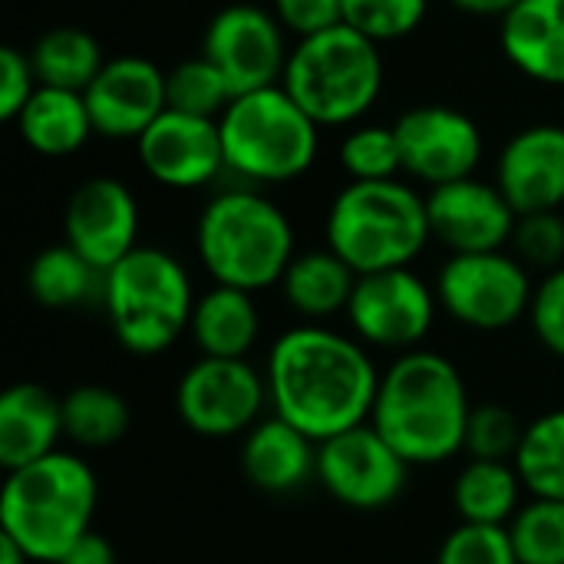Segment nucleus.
<instances>
[{"instance_id": "37", "label": "nucleus", "mask_w": 564, "mask_h": 564, "mask_svg": "<svg viewBox=\"0 0 564 564\" xmlns=\"http://www.w3.org/2000/svg\"><path fill=\"white\" fill-rule=\"evenodd\" d=\"M516 258L525 268H542L545 274L564 264V218L558 212L519 215L512 231Z\"/></svg>"}, {"instance_id": "30", "label": "nucleus", "mask_w": 564, "mask_h": 564, "mask_svg": "<svg viewBox=\"0 0 564 564\" xmlns=\"http://www.w3.org/2000/svg\"><path fill=\"white\" fill-rule=\"evenodd\" d=\"M516 469L532 499L564 502V410L542 413L525 426Z\"/></svg>"}, {"instance_id": "15", "label": "nucleus", "mask_w": 564, "mask_h": 564, "mask_svg": "<svg viewBox=\"0 0 564 564\" xmlns=\"http://www.w3.org/2000/svg\"><path fill=\"white\" fill-rule=\"evenodd\" d=\"M66 245L99 274L139 248V202L119 178L83 182L63 212Z\"/></svg>"}, {"instance_id": "22", "label": "nucleus", "mask_w": 564, "mask_h": 564, "mask_svg": "<svg viewBox=\"0 0 564 564\" xmlns=\"http://www.w3.org/2000/svg\"><path fill=\"white\" fill-rule=\"evenodd\" d=\"M502 50L525 76L564 86V0H522L502 17Z\"/></svg>"}, {"instance_id": "11", "label": "nucleus", "mask_w": 564, "mask_h": 564, "mask_svg": "<svg viewBox=\"0 0 564 564\" xmlns=\"http://www.w3.org/2000/svg\"><path fill=\"white\" fill-rule=\"evenodd\" d=\"M436 311V288H430L413 268H393L357 278L347 324L370 350L410 354L430 337Z\"/></svg>"}, {"instance_id": "39", "label": "nucleus", "mask_w": 564, "mask_h": 564, "mask_svg": "<svg viewBox=\"0 0 564 564\" xmlns=\"http://www.w3.org/2000/svg\"><path fill=\"white\" fill-rule=\"evenodd\" d=\"M40 79L30 63V53L23 56L17 46L0 50V119H17L30 96L36 93Z\"/></svg>"}, {"instance_id": "26", "label": "nucleus", "mask_w": 564, "mask_h": 564, "mask_svg": "<svg viewBox=\"0 0 564 564\" xmlns=\"http://www.w3.org/2000/svg\"><path fill=\"white\" fill-rule=\"evenodd\" d=\"M525 482L516 463L469 459L453 482V506L459 522L473 525H509L522 509Z\"/></svg>"}, {"instance_id": "18", "label": "nucleus", "mask_w": 564, "mask_h": 564, "mask_svg": "<svg viewBox=\"0 0 564 564\" xmlns=\"http://www.w3.org/2000/svg\"><path fill=\"white\" fill-rule=\"evenodd\" d=\"M93 129L106 139H139L165 109V73L145 56L106 59L99 76L83 93Z\"/></svg>"}, {"instance_id": "34", "label": "nucleus", "mask_w": 564, "mask_h": 564, "mask_svg": "<svg viewBox=\"0 0 564 564\" xmlns=\"http://www.w3.org/2000/svg\"><path fill=\"white\" fill-rule=\"evenodd\" d=\"M522 436H525V423L509 406H502V403H479L469 413L463 453H469V459L516 463Z\"/></svg>"}, {"instance_id": "4", "label": "nucleus", "mask_w": 564, "mask_h": 564, "mask_svg": "<svg viewBox=\"0 0 564 564\" xmlns=\"http://www.w3.org/2000/svg\"><path fill=\"white\" fill-rule=\"evenodd\" d=\"M195 251L215 284L251 294L281 284L297 254L291 218L251 188L221 192L205 205L195 228Z\"/></svg>"}, {"instance_id": "31", "label": "nucleus", "mask_w": 564, "mask_h": 564, "mask_svg": "<svg viewBox=\"0 0 564 564\" xmlns=\"http://www.w3.org/2000/svg\"><path fill=\"white\" fill-rule=\"evenodd\" d=\"M165 96H169V109L202 116V119H221V112L235 99L228 79L205 56L185 59L175 69H169L165 73Z\"/></svg>"}, {"instance_id": "41", "label": "nucleus", "mask_w": 564, "mask_h": 564, "mask_svg": "<svg viewBox=\"0 0 564 564\" xmlns=\"http://www.w3.org/2000/svg\"><path fill=\"white\" fill-rule=\"evenodd\" d=\"M56 564H116V549L106 535L99 532H86L79 542H73L63 558Z\"/></svg>"}, {"instance_id": "20", "label": "nucleus", "mask_w": 564, "mask_h": 564, "mask_svg": "<svg viewBox=\"0 0 564 564\" xmlns=\"http://www.w3.org/2000/svg\"><path fill=\"white\" fill-rule=\"evenodd\" d=\"M241 473L258 492H297L301 486L317 479V443L278 413H271L245 433Z\"/></svg>"}, {"instance_id": "10", "label": "nucleus", "mask_w": 564, "mask_h": 564, "mask_svg": "<svg viewBox=\"0 0 564 564\" xmlns=\"http://www.w3.org/2000/svg\"><path fill=\"white\" fill-rule=\"evenodd\" d=\"M268 380L248 360L198 357L175 383V413L202 440L245 436L264 420Z\"/></svg>"}, {"instance_id": "19", "label": "nucleus", "mask_w": 564, "mask_h": 564, "mask_svg": "<svg viewBox=\"0 0 564 564\" xmlns=\"http://www.w3.org/2000/svg\"><path fill=\"white\" fill-rule=\"evenodd\" d=\"M496 185L519 215L564 205V126H529L499 155Z\"/></svg>"}, {"instance_id": "27", "label": "nucleus", "mask_w": 564, "mask_h": 564, "mask_svg": "<svg viewBox=\"0 0 564 564\" xmlns=\"http://www.w3.org/2000/svg\"><path fill=\"white\" fill-rule=\"evenodd\" d=\"M30 63L36 69L40 86H56L73 93H86L89 83L106 66L99 43L79 26L46 30L30 50Z\"/></svg>"}, {"instance_id": "6", "label": "nucleus", "mask_w": 564, "mask_h": 564, "mask_svg": "<svg viewBox=\"0 0 564 564\" xmlns=\"http://www.w3.org/2000/svg\"><path fill=\"white\" fill-rule=\"evenodd\" d=\"M430 238L426 198L397 178L350 182L327 212V248L357 274L410 268Z\"/></svg>"}, {"instance_id": "24", "label": "nucleus", "mask_w": 564, "mask_h": 564, "mask_svg": "<svg viewBox=\"0 0 564 564\" xmlns=\"http://www.w3.org/2000/svg\"><path fill=\"white\" fill-rule=\"evenodd\" d=\"M357 278L360 274L340 254H334L330 248H317L294 254L278 288L294 314L311 324H321L337 314H347Z\"/></svg>"}, {"instance_id": "8", "label": "nucleus", "mask_w": 564, "mask_h": 564, "mask_svg": "<svg viewBox=\"0 0 564 564\" xmlns=\"http://www.w3.org/2000/svg\"><path fill=\"white\" fill-rule=\"evenodd\" d=\"M218 129L225 165L248 182H291L317 159V122L284 86L235 96Z\"/></svg>"}, {"instance_id": "25", "label": "nucleus", "mask_w": 564, "mask_h": 564, "mask_svg": "<svg viewBox=\"0 0 564 564\" xmlns=\"http://www.w3.org/2000/svg\"><path fill=\"white\" fill-rule=\"evenodd\" d=\"M13 122L20 129V139L33 152L53 155V159L73 155L96 132L86 96L73 89H56V86H36V93L30 96V102Z\"/></svg>"}, {"instance_id": "14", "label": "nucleus", "mask_w": 564, "mask_h": 564, "mask_svg": "<svg viewBox=\"0 0 564 564\" xmlns=\"http://www.w3.org/2000/svg\"><path fill=\"white\" fill-rule=\"evenodd\" d=\"M393 129L403 152V172L430 188L469 178L482 159V132L459 109L416 106L406 109Z\"/></svg>"}, {"instance_id": "12", "label": "nucleus", "mask_w": 564, "mask_h": 564, "mask_svg": "<svg viewBox=\"0 0 564 564\" xmlns=\"http://www.w3.org/2000/svg\"><path fill=\"white\" fill-rule=\"evenodd\" d=\"M410 469L413 466L373 430V423L317 443V482L330 499L357 512H377L397 502Z\"/></svg>"}, {"instance_id": "32", "label": "nucleus", "mask_w": 564, "mask_h": 564, "mask_svg": "<svg viewBox=\"0 0 564 564\" xmlns=\"http://www.w3.org/2000/svg\"><path fill=\"white\" fill-rule=\"evenodd\" d=\"M519 564H564V502L532 499L509 522Z\"/></svg>"}, {"instance_id": "5", "label": "nucleus", "mask_w": 564, "mask_h": 564, "mask_svg": "<svg viewBox=\"0 0 564 564\" xmlns=\"http://www.w3.org/2000/svg\"><path fill=\"white\" fill-rule=\"evenodd\" d=\"M99 297L116 344L132 357H159L175 347L198 301L182 261L145 245L102 274Z\"/></svg>"}, {"instance_id": "38", "label": "nucleus", "mask_w": 564, "mask_h": 564, "mask_svg": "<svg viewBox=\"0 0 564 564\" xmlns=\"http://www.w3.org/2000/svg\"><path fill=\"white\" fill-rule=\"evenodd\" d=\"M529 324L535 330V340L564 360V264L549 271L532 294L529 307Z\"/></svg>"}, {"instance_id": "43", "label": "nucleus", "mask_w": 564, "mask_h": 564, "mask_svg": "<svg viewBox=\"0 0 564 564\" xmlns=\"http://www.w3.org/2000/svg\"><path fill=\"white\" fill-rule=\"evenodd\" d=\"M0 564H33V558L10 535L0 532Z\"/></svg>"}, {"instance_id": "17", "label": "nucleus", "mask_w": 564, "mask_h": 564, "mask_svg": "<svg viewBox=\"0 0 564 564\" xmlns=\"http://www.w3.org/2000/svg\"><path fill=\"white\" fill-rule=\"evenodd\" d=\"M142 169L165 188H202L225 165V145L218 119L165 109L139 139Z\"/></svg>"}, {"instance_id": "23", "label": "nucleus", "mask_w": 564, "mask_h": 564, "mask_svg": "<svg viewBox=\"0 0 564 564\" xmlns=\"http://www.w3.org/2000/svg\"><path fill=\"white\" fill-rule=\"evenodd\" d=\"M188 334L202 357L248 360L261 337V311L251 291L215 284L198 294Z\"/></svg>"}, {"instance_id": "28", "label": "nucleus", "mask_w": 564, "mask_h": 564, "mask_svg": "<svg viewBox=\"0 0 564 564\" xmlns=\"http://www.w3.org/2000/svg\"><path fill=\"white\" fill-rule=\"evenodd\" d=\"M96 288H102V274L76 254L66 241L43 248L26 271V291L40 307L50 311H69L86 304Z\"/></svg>"}, {"instance_id": "21", "label": "nucleus", "mask_w": 564, "mask_h": 564, "mask_svg": "<svg viewBox=\"0 0 564 564\" xmlns=\"http://www.w3.org/2000/svg\"><path fill=\"white\" fill-rule=\"evenodd\" d=\"M63 397L43 383H13L0 397V466L7 473L59 449Z\"/></svg>"}, {"instance_id": "35", "label": "nucleus", "mask_w": 564, "mask_h": 564, "mask_svg": "<svg viewBox=\"0 0 564 564\" xmlns=\"http://www.w3.org/2000/svg\"><path fill=\"white\" fill-rule=\"evenodd\" d=\"M426 17V0H344V23L373 43L413 33Z\"/></svg>"}, {"instance_id": "16", "label": "nucleus", "mask_w": 564, "mask_h": 564, "mask_svg": "<svg viewBox=\"0 0 564 564\" xmlns=\"http://www.w3.org/2000/svg\"><path fill=\"white\" fill-rule=\"evenodd\" d=\"M430 231L453 254H482L502 251L512 245L519 212L509 205L499 185L479 178H459L430 188L426 195Z\"/></svg>"}, {"instance_id": "42", "label": "nucleus", "mask_w": 564, "mask_h": 564, "mask_svg": "<svg viewBox=\"0 0 564 564\" xmlns=\"http://www.w3.org/2000/svg\"><path fill=\"white\" fill-rule=\"evenodd\" d=\"M453 3L476 17H509L522 0H453Z\"/></svg>"}, {"instance_id": "2", "label": "nucleus", "mask_w": 564, "mask_h": 564, "mask_svg": "<svg viewBox=\"0 0 564 564\" xmlns=\"http://www.w3.org/2000/svg\"><path fill=\"white\" fill-rule=\"evenodd\" d=\"M473 400L459 367L436 350L397 354L380 373L370 423L410 463L440 466L463 453Z\"/></svg>"}, {"instance_id": "40", "label": "nucleus", "mask_w": 564, "mask_h": 564, "mask_svg": "<svg viewBox=\"0 0 564 564\" xmlns=\"http://www.w3.org/2000/svg\"><path fill=\"white\" fill-rule=\"evenodd\" d=\"M274 17L284 30L304 36H317L344 23V0H274Z\"/></svg>"}, {"instance_id": "7", "label": "nucleus", "mask_w": 564, "mask_h": 564, "mask_svg": "<svg viewBox=\"0 0 564 564\" xmlns=\"http://www.w3.org/2000/svg\"><path fill=\"white\" fill-rule=\"evenodd\" d=\"M281 86L317 126L360 119L383 89V59L373 40L347 23L304 36L291 56Z\"/></svg>"}, {"instance_id": "33", "label": "nucleus", "mask_w": 564, "mask_h": 564, "mask_svg": "<svg viewBox=\"0 0 564 564\" xmlns=\"http://www.w3.org/2000/svg\"><path fill=\"white\" fill-rule=\"evenodd\" d=\"M340 165L354 182H383L403 172V152L393 126H360L340 142Z\"/></svg>"}, {"instance_id": "9", "label": "nucleus", "mask_w": 564, "mask_h": 564, "mask_svg": "<svg viewBox=\"0 0 564 564\" xmlns=\"http://www.w3.org/2000/svg\"><path fill=\"white\" fill-rule=\"evenodd\" d=\"M535 284L529 268L506 251L449 254L436 278L440 307L463 327L496 334L529 317Z\"/></svg>"}, {"instance_id": "36", "label": "nucleus", "mask_w": 564, "mask_h": 564, "mask_svg": "<svg viewBox=\"0 0 564 564\" xmlns=\"http://www.w3.org/2000/svg\"><path fill=\"white\" fill-rule=\"evenodd\" d=\"M436 564H519L509 525L459 522L440 545Z\"/></svg>"}, {"instance_id": "13", "label": "nucleus", "mask_w": 564, "mask_h": 564, "mask_svg": "<svg viewBox=\"0 0 564 564\" xmlns=\"http://www.w3.org/2000/svg\"><path fill=\"white\" fill-rule=\"evenodd\" d=\"M202 56L218 66L235 96L281 86L288 56L281 20L261 7L235 3L212 17L202 43Z\"/></svg>"}, {"instance_id": "1", "label": "nucleus", "mask_w": 564, "mask_h": 564, "mask_svg": "<svg viewBox=\"0 0 564 564\" xmlns=\"http://www.w3.org/2000/svg\"><path fill=\"white\" fill-rule=\"evenodd\" d=\"M380 373L367 344L321 324L284 330L264 364L271 413L314 443L370 423Z\"/></svg>"}, {"instance_id": "29", "label": "nucleus", "mask_w": 564, "mask_h": 564, "mask_svg": "<svg viewBox=\"0 0 564 564\" xmlns=\"http://www.w3.org/2000/svg\"><path fill=\"white\" fill-rule=\"evenodd\" d=\"M132 410L122 393L86 383L63 397V430L66 440L83 449H106L129 433Z\"/></svg>"}, {"instance_id": "3", "label": "nucleus", "mask_w": 564, "mask_h": 564, "mask_svg": "<svg viewBox=\"0 0 564 564\" xmlns=\"http://www.w3.org/2000/svg\"><path fill=\"white\" fill-rule=\"evenodd\" d=\"M99 482L76 453H50L7 473L0 489V532L36 564H56L63 552L93 532Z\"/></svg>"}]
</instances>
